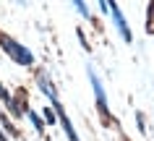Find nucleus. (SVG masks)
I'll return each instance as SVG.
<instances>
[{
    "label": "nucleus",
    "instance_id": "f257e3e1",
    "mask_svg": "<svg viewBox=\"0 0 154 141\" xmlns=\"http://www.w3.org/2000/svg\"><path fill=\"white\" fill-rule=\"evenodd\" d=\"M146 32L154 34V3L149 5V11H146Z\"/></svg>",
    "mask_w": 154,
    "mask_h": 141
}]
</instances>
